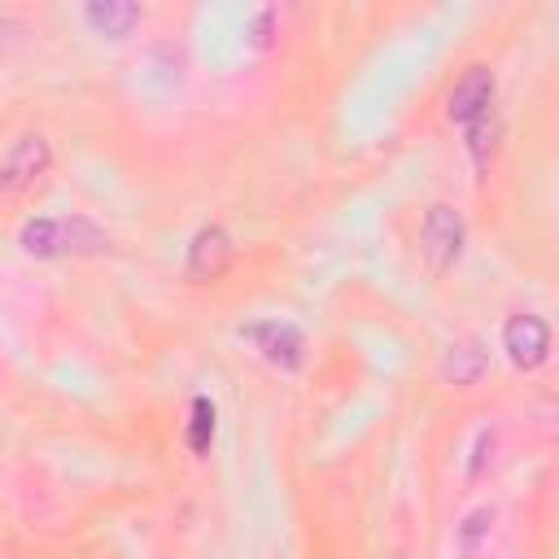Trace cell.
Returning <instances> with one entry per match:
<instances>
[{
	"mask_svg": "<svg viewBox=\"0 0 559 559\" xmlns=\"http://www.w3.org/2000/svg\"><path fill=\"white\" fill-rule=\"evenodd\" d=\"M17 245L31 258H96L114 236L92 214H31L17 227Z\"/></svg>",
	"mask_w": 559,
	"mask_h": 559,
	"instance_id": "6da1fadb",
	"label": "cell"
},
{
	"mask_svg": "<svg viewBox=\"0 0 559 559\" xmlns=\"http://www.w3.org/2000/svg\"><path fill=\"white\" fill-rule=\"evenodd\" d=\"M236 336H240L262 362H271L275 371H301V362H306V328L293 323V319H280V314H271V319H249V323L236 328Z\"/></svg>",
	"mask_w": 559,
	"mask_h": 559,
	"instance_id": "7a4b0ae2",
	"label": "cell"
},
{
	"mask_svg": "<svg viewBox=\"0 0 559 559\" xmlns=\"http://www.w3.org/2000/svg\"><path fill=\"white\" fill-rule=\"evenodd\" d=\"M463 240H467L463 214H459L454 205H445V201H432V205L424 210V218H419V231H415V245H419L424 266H428L432 275H445V271L459 262Z\"/></svg>",
	"mask_w": 559,
	"mask_h": 559,
	"instance_id": "3957f363",
	"label": "cell"
},
{
	"mask_svg": "<svg viewBox=\"0 0 559 559\" xmlns=\"http://www.w3.org/2000/svg\"><path fill=\"white\" fill-rule=\"evenodd\" d=\"M52 170V144L39 131H22L9 140L0 153V197H22L31 192L44 175Z\"/></svg>",
	"mask_w": 559,
	"mask_h": 559,
	"instance_id": "277c9868",
	"label": "cell"
},
{
	"mask_svg": "<svg viewBox=\"0 0 559 559\" xmlns=\"http://www.w3.org/2000/svg\"><path fill=\"white\" fill-rule=\"evenodd\" d=\"M498 114V74L485 66V61H472L445 92V118L463 131L467 122L476 118H489Z\"/></svg>",
	"mask_w": 559,
	"mask_h": 559,
	"instance_id": "5b68a950",
	"label": "cell"
},
{
	"mask_svg": "<svg viewBox=\"0 0 559 559\" xmlns=\"http://www.w3.org/2000/svg\"><path fill=\"white\" fill-rule=\"evenodd\" d=\"M236 262V245H231V231L223 223H205L192 231L188 240V253H183V275L197 280V284H214L227 275V266Z\"/></svg>",
	"mask_w": 559,
	"mask_h": 559,
	"instance_id": "8992f818",
	"label": "cell"
},
{
	"mask_svg": "<svg viewBox=\"0 0 559 559\" xmlns=\"http://www.w3.org/2000/svg\"><path fill=\"white\" fill-rule=\"evenodd\" d=\"M498 341H502L511 367H520V371H537V367H546L550 345H555L550 323H546L542 314H533V310L511 314V319L502 323V336H498Z\"/></svg>",
	"mask_w": 559,
	"mask_h": 559,
	"instance_id": "52a82bcc",
	"label": "cell"
},
{
	"mask_svg": "<svg viewBox=\"0 0 559 559\" xmlns=\"http://www.w3.org/2000/svg\"><path fill=\"white\" fill-rule=\"evenodd\" d=\"M144 9L131 4V0H87L83 4V22L96 31V35H109V39H122L140 26Z\"/></svg>",
	"mask_w": 559,
	"mask_h": 559,
	"instance_id": "ba28073f",
	"label": "cell"
},
{
	"mask_svg": "<svg viewBox=\"0 0 559 559\" xmlns=\"http://www.w3.org/2000/svg\"><path fill=\"white\" fill-rule=\"evenodd\" d=\"M485 367H489V349L476 341V336H467V341H454L450 349H445V358H441V376L450 380V384H476L480 376H485Z\"/></svg>",
	"mask_w": 559,
	"mask_h": 559,
	"instance_id": "9c48e42d",
	"label": "cell"
},
{
	"mask_svg": "<svg viewBox=\"0 0 559 559\" xmlns=\"http://www.w3.org/2000/svg\"><path fill=\"white\" fill-rule=\"evenodd\" d=\"M214 437H218V406L210 393H197L188 402V424H183V445L192 450V459H205L214 450Z\"/></svg>",
	"mask_w": 559,
	"mask_h": 559,
	"instance_id": "30bf717a",
	"label": "cell"
},
{
	"mask_svg": "<svg viewBox=\"0 0 559 559\" xmlns=\"http://www.w3.org/2000/svg\"><path fill=\"white\" fill-rule=\"evenodd\" d=\"M498 144H502V118H498V114L476 118V122L463 127V148H467V157H472V166H476V179L489 175Z\"/></svg>",
	"mask_w": 559,
	"mask_h": 559,
	"instance_id": "8fae6325",
	"label": "cell"
},
{
	"mask_svg": "<svg viewBox=\"0 0 559 559\" xmlns=\"http://www.w3.org/2000/svg\"><path fill=\"white\" fill-rule=\"evenodd\" d=\"M489 528H493V507L467 511L463 524H459V550H463V555H476V546L489 537Z\"/></svg>",
	"mask_w": 559,
	"mask_h": 559,
	"instance_id": "7c38bea8",
	"label": "cell"
},
{
	"mask_svg": "<svg viewBox=\"0 0 559 559\" xmlns=\"http://www.w3.org/2000/svg\"><path fill=\"white\" fill-rule=\"evenodd\" d=\"M485 445H493V437H489V432H480V437H476V459L467 463V472H472V476H480V467H485Z\"/></svg>",
	"mask_w": 559,
	"mask_h": 559,
	"instance_id": "4fadbf2b",
	"label": "cell"
}]
</instances>
